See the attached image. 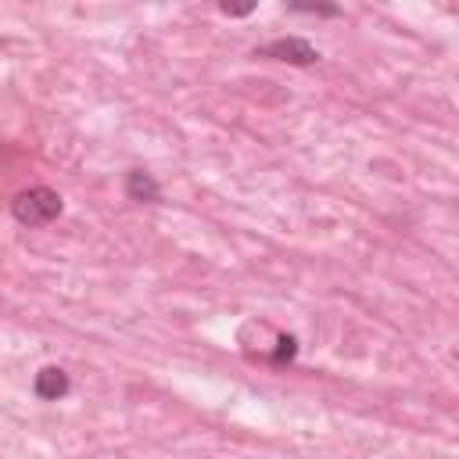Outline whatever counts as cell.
<instances>
[{
	"label": "cell",
	"instance_id": "52a82bcc",
	"mask_svg": "<svg viewBox=\"0 0 459 459\" xmlns=\"http://www.w3.org/2000/svg\"><path fill=\"white\" fill-rule=\"evenodd\" d=\"M219 11H222V14H230V18H240V14H251V11H255V4H240V7H233V4H222Z\"/></svg>",
	"mask_w": 459,
	"mask_h": 459
},
{
	"label": "cell",
	"instance_id": "8992f818",
	"mask_svg": "<svg viewBox=\"0 0 459 459\" xmlns=\"http://www.w3.org/2000/svg\"><path fill=\"white\" fill-rule=\"evenodd\" d=\"M290 11H298V14H319V18H333V14H341L333 4H308V7H290Z\"/></svg>",
	"mask_w": 459,
	"mask_h": 459
},
{
	"label": "cell",
	"instance_id": "3957f363",
	"mask_svg": "<svg viewBox=\"0 0 459 459\" xmlns=\"http://www.w3.org/2000/svg\"><path fill=\"white\" fill-rule=\"evenodd\" d=\"M126 197L140 201V204H154V201H161V183L147 169H129L126 172Z\"/></svg>",
	"mask_w": 459,
	"mask_h": 459
},
{
	"label": "cell",
	"instance_id": "6da1fadb",
	"mask_svg": "<svg viewBox=\"0 0 459 459\" xmlns=\"http://www.w3.org/2000/svg\"><path fill=\"white\" fill-rule=\"evenodd\" d=\"M61 194L50 190V186H29V190H18L11 197V215L14 222L36 230V226H50L57 215H61Z\"/></svg>",
	"mask_w": 459,
	"mask_h": 459
},
{
	"label": "cell",
	"instance_id": "5b68a950",
	"mask_svg": "<svg viewBox=\"0 0 459 459\" xmlns=\"http://www.w3.org/2000/svg\"><path fill=\"white\" fill-rule=\"evenodd\" d=\"M294 355H298V341H294L290 333H283V337H276V348H273L269 362H273V366H283V362H290Z\"/></svg>",
	"mask_w": 459,
	"mask_h": 459
},
{
	"label": "cell",
	"instance_id": "7a4b0ae2",
	"mask_svg": "<svg viewBox=\"0 0 459 459\" xmlns=\"http://www.w3.org/2000/svg\"><path fill=\"white\" fill-rule=\"evenodd\" d=\"M255 57H269V61H287V65H316L319 61V50L301 39V36H280L265 47L255 50Z\"/></svg>",
	"mask_w": 459,
	"mask_h": 459
},
{
	"label": "cell",
	"instance_id": "277c9868",
	"mask_svg": "<svg viewBox=\"0 0 459 459\" xmlns=\"http://www.w3.org/2000/svg\"><path fill=\"white\" fill-rule=\"evenodd\" d=\"M68 373L61 369V366H43L39 373H36V380H32V391L43 398V402H57V398H65L68 394Z\"/></svg>",
	"mask_w": 459,
	"mask_h": 459
}]
</instances>
